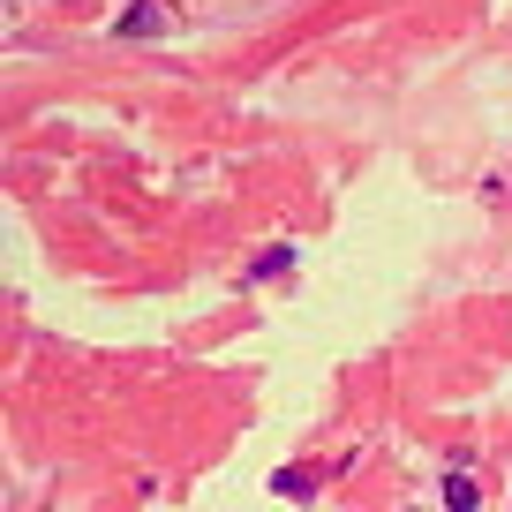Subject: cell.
Wrapping results in <instances>:
<instances>
[{
    "instance_id": "6da1fadb",
    "label": "cell",
    "mask_w": 512,
    "mask_h": 512,
    "mask_svg": "<svg viewBox=\"0 0 512 512\" xmlns=\"http://www.w3.org/2000/svg\"><path fill=\"white\" fill-rule=\"evenodd\" d=\"M113 31H121V38H166V31H174V8H166V0H136Z\"/></svg>"
},
{
    "instance_id": "7a4b0ae2",
    "label": "cell",
    "mask_w": 512,
    "mask_h": 512,
    "mask_svg": "<svg viewBox=\"0 0 512 512\" xmlns=\"http://www.w3.org/2000/svg\"><path fill=\"white\" fill-rule=\"evenodd\" d=\"M287 264H294V249H287V241H279V249L249 256V279H279V272H287Z\"/></svg>"
},
{
    "instance_id": "3957f363",
    "label": "cell",
    "mask_w": 512,
    "mask_h": 512,
    "mask_svg": "<svg viewBox=\"0 0 512 512\" xmlns=\"http://www.w3.org/2000/svg\"><path fill=\"white\" fill-rule=\"evenodd\" d=\"M475 497H482L475 475H445V505H452V512H475Z\"/></svg>"
},
{
    "instance_id": "277c9868",
    "label": "cell",
    "mask_w": 512,
    "mask_h": 512,
    "mask_svg": "<svg viewBox=\"0 0 512 512\" xmlns=\"http://www.w3.org/2000/svg\"><path fill=\"white\" fill-rule=\"evenodd\" d=\"M279 490H287V497H309V490H317V475H309V467H287V475H279Z\"/></svg>"
}]
</instances>
